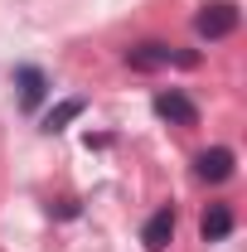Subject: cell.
I'll use <instances>...</instances> for the list:
<instances>
[{
    "label": "cell",
    "mask_w": 247,
    "mask_h": 252,
    "mask_svg": "<svg viewBox=\"0 0 247 252\" xmlns=\"http://www.w3.org/2000/svg\"><path fill=\"white\" fill-rule=\"evenodd\" d=\"M126 63L136 68V73H151V68H194L199 63V54L194 49H175V44H160V39H151V44H136V49H126Z\"/></svg>",
    "instance_id": "obj_1"
},
{
    "label": "cell",
    "mask_w": 247,
    "mask_h": 252,
    "mask_svg": "<svg viewBox=\"0 0 247 252\" xmlns=\"http://www.w3.org/2000/svg\"><path fill=\"white\" fill-rule=\"evenodd\" d=\"M238 25H243V10H238V0H209V5L194 15V34H199V39H209V44L228 39Z\"/></svg>",
    "instance_id": "obj_2"
},
{
    "label": "cell",
    "mask_w": 247,
    "mask_h": 252,
    "mask_svg": "<svg viewBox=\"0 0 247 252\" xmlns=\"http://www.w3.org/2000/svg\"><path fill=\"white\" fill-rule=\"evenodd\" d=\"M151 107H155V117L170 122V126H199V107H194L185 93H155Z\"/></svg>",
    "instance_id": "obj_3"
},
{
    "label": "cell",
    "mask_w": 247,
    "mask_h": 252,
    "mask_svg": "<svg viewBox=\"0 0 247 252\" xmlns=\"http://www.w3.org/2000/svg\"><path fill=\"white\" fill-rule=\"evenodd\" d=\"M15 88H20V107H25V112H34V107L49 97V78H44V68L20 63V68H15Z\"/></svg>",
    "instance_id": "obj_4"
},
{
    "label": "cell",
    "mask_w": 247,
    "mask_h": 252,
    "mask_svg": "<svg viewBox=\"0 0 247 252\" xmlns=\"http://www.w3.org/2000/svg\"><path fill=\"white\" fill-rule=\"evenodd\" d=\"M233 165H238V156H233L228 146H214V151H204V156L194 160V175L209 180V185H223V180L233 175Z\"/></svg>",
    "instance_id": "obj_5"
},
{
    "label": "cell",
    "mask_w": 247,
    "mask_h": 252,
    "mask_svg": "<svg viewBox=\"0 0 247 252\" xmlns=\"http://www.w3.org/2000/svg\"><path fill=\"white\" fill-rule=\"evenodd\" d=\"M170 238H175V209L165 204V209H155L151 219H146V228H141V243L151 252H165L170 248Z\"/></svg>",
    "instance_id": "obj_6"
},
{
    "label": "cell",
    "mask_w": 247,
    "mask_h": 252,
    "mask_svg": "<svg viewBox=\"0 0 247 252\" xmlns=\"http://www.w3.org/2000/svg\"><path fill=\"white\" fill-rule=\"evenodd\" d=\"M228 233H233V209L228 204H209L204 219H199V238L204 243H223Z\"/></svg>",
    "instance_id": "obj_7"
},
{
    "label": "cell",
    "mask_w": 247,
    "mask_h": 252,
    "mask_svg": "<svg viewBox=\"0 0 247 252\" xmlns=\"http://www.w3.org/2000/svg\"><path fill=\"white\" fill-rule=\"evenodd\" d=\"M83 112H88V102H83V97H68V102H59V107L44 117V131H63L68 122H78Z\"/></svg>",
    "instance_id": "obj_8"
}]
</instances>
